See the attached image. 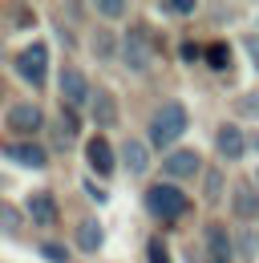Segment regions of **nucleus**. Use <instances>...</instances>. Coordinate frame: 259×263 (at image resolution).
Segmentation results:
<instances>
[{
    "label": "nucleus",
    "mask_w": 259,
    "mask_h": 263,
    "mask_svg": "<svg viewBox=\"0 0 259 263\" xmlns=\"http://www.w3.org/2000/svg\"><path fill=\"white\" fill-rule=\"evenodd\" d=\"M45 65H49V45H29L25 53H16V73H21L29 85H41V81H45Z\"/></svg>",
    "instance_id": "7ed1b4c3"
},
{
    "label": "nucleus",
    "mask_w": 259,
    "mask_h": 263,
    "mask_svg": "<svg viewBox=\"0 0 259 263\" xmlns=\"http://www.w3.org/2000/svg\"><path fill=\"white\" fill-rule=\"evenodd\" d=\"M255 191H259V170H255Z\"/></svg>",
    "instance_id": "c85d7f7f"
},
{
    "label": "nucleus",
    "mask_w": 259,
    "mask_h": 263,
    "mask_svg": "<svg viewBox=\"0 0 259 263\" xmlns=\"http://www.w3.org/2000/svg\"><path fill=\"white\" fill-rule=\"evenodd\" d=\"M231 206H235V219H243V223H247V219H259V191L251 182H239Z\"/></svg>",
    "instance_id": "423d86ee"
},
{
    "label": "nucleus",
    "mask_w": 259,
    "mask_h": 263,
    "mask_svg": "<svg viewBox=\"0 0 259 263\" xmlns=\"http://www.w3.org/2000/svg\"><path fill=\"white\" fill-rule=\"evenodd\" d=\"M182 61H198V45H191V41L182 45Z\"/></svg>",
    "instance_id": "bb28decb"
},
{
    "label": "nucleus",
    "mask_w": 259,
    "mask_h": 263,
    "mask_svg": "<svg viewBox=\"0 0 259 263\" xmlns=\"http://www.w3.org/2000/svg\"><path fill=\"white\" fill-rule=\"evenodd\" d=\"M166 174H170V178H191V174H198V154H194V150L166 154Z\"/></svg>",
    "instance_id": "9b49d317"
},
{
    "label": "nucleus",
    "mask_w": 259,
    "mask_h": 263,
    "mask_svg": "<svg viewBox=\"0 0 259 263\" xmlns=\"http://www.w3.org/2000/svg\"><path fill=\"white\" fill-rule=\"evenodd\" d=\"M122 158H126V170H130V174H146V166H150L142 142H126V146H122Z\"/></svg>",
    "instance_id": "2eb2a0df"
},
{
    "label": "nucleus",
    "mask_w": 259,
    "mask_h": 263,
    "mask_svg": "<svg viewBox=\"0 0 259 263\" xmlns=\"http://www.w3.org/2000/svg\"><path fill=\"white\" fill-rule=\"evenodd\" d=\"M162 12H194V0H166Z\"/></svg>",
    "instance_id": "b1692460"
},
{
    "label": "nucleus",
    "mask_w": 259,
    "mask_h": 263,
    "mask_svg": "<svg viewBox=\"0 0 259 263\" xmlns=\"http://www.w3.org/2000/svg\"><path fill=\"white\" fill-rule=\"evenodd\" d=\"M0 219H4V227H16V223H21V219H16V211H12V206H0Z\"/></svg>",
    "instance_id": "a878e982"
},
{
    "label": "nucleus",
    "mask_w": 259,
    "mask_h": 263,
    "mask_svg": "<svg viewBox=\"0 0 259 263\" xmlns=\"http://www.w3.org/2000/svg\"><path fill=\"white\" fill-rule=\"evenodd\" d=\"M215 146H219V154L223 158H243V150H247V138H243V130L239 126H219V134H215Z\"/></svg>",
    "instance_id": "0eeeda50"
},
{
    "label": "nucleus",
    "mask_w": 259,
    "mask_h": 263,
    "mask_svg": "<svg viewBox=\"0 0 259 263\" xmlns=\"http://www.w3.org/2000/svg\"><path fill=\"white\" fill-rule=\"evenodd\" d=\"M239 255L243 259H255V235H239Z\"/></svg>",
    "instance_id": "4be33fe9"
},
{
    "label": "nucleus",
    "mask_w": 259,
    "mask_h": 263,
    "mask_svg": "<svg viewBox=\"0 0 259 263\" xmlns=\"http://www.w3.org/2000/svg\"><path fill=\"white\" fill-rule=\"evenodd\" d=\"M73 126H77V122H73V114H61V122H57V134H61V142H69V138H73Z\"/></svg>",
    "instance_id": "5701e85b"
},
{
    "label": "nucleus",
    "mask_w": 259,
    "mask_h": 263,
    "mask_svg": "<svg viewBox=\"0 0 259 263\" xmlns=\"http://www.w3.org/2000/svg\"><path fill=\"white\" fill-rule=\"evenodd\" d=\"M29 215L32 223H57V202L45 191H36V195H29Z\"/></svg>",
    "instance_id": "ddd939ff"
},
{
    "label": "nucleus",
    "mask_w": 259,
    "mask_h": 263,
    "mask_svg": "<svg viewBox=\"0 0 259 263\" xmlns=\"http://www.w3.org/2000/svg\"><path fill=\"white\" fill-rule=\"evenodd\" d=\"M8 158L16 166H29V170H45V162H49V154L41 146H8Z\"/></svg>",
    "instance_id": "f8f14e48"
},
{
    "label": "nucleus",
    "mask_w": 259,
    "mask_h": 263,
    "mask_svg": "<svg viewBox=\"0 0 259 263\" xmlns=\"http://www.w3.org/2000/svg\"><path fill=\"white\" fill-rule=\"evenodd\" d=\"M202 191H207V198H211V202H219V198H223V174H219V170H211Z\"/></svg>",
    "instance_id": "a211bd4d"
},
{
    "label": "nucleus",
    "mask_w": 259,
    "mask_h": 263,
    "mask_svg": "<svg viewBox=\"0 0 259 263\" xmlns=\"http://www.w3.org/2000/svg\"><path fill=\"white\" fill-rule=\"evenodd\" d=\"M8 126L16 134H36L45 126V114H41V105H32V101H16V105L8 109Z\"/></svg>",
    "instance_id": "20e7f679"
},
{
    "label": "nucleus",
    "mask_w": 259,
    "mask_h": 263,
    "mask_svg": "<svg viewBox=\"0 0 259 263\" xmlns=\"http://www.w3.org/2000/svg\"><path fill=\"white\" fill-rule=\"evenodd\" d=\"M146 259H150V263H170V255H166V247H162L158 239H150V247H146Z\"/></svg>",
    "instance_id": "aec40b11"
},
{
    "label": "nucleus",
    "mask_w": 259,
    "mask_h": 263,
    "mask_svg": "<svg viewBox=\"0 0 259 263\" xmlns=\"http://www.w3.org/2000/svg\"><path fill=\"white\" fill-rule=\"evenodd\" d=\"M101 239H105V235H101V223H97V219H81V227H77V247H81V251H97Z\"/></svg>",
    "instance_id": "4468645a"
},
{
    "label": "nucleus",
    "mask_w": 259,
    "mask_h": 263,
    "mask_svg": "<svg viewBox=\"0 0 259 263\" xmlns=\"http://www.w3.org/2000/svg\"><path fill=\"white\" fill-rule=\"evenodd\" d=\"M187 130V109L178 105V101H166L158 114L150 118V142L154 146H170V142H178V134Z\"/></svg>",
    "instance_id": "f257e3e1"
},
{
    "label": "nucleus",
    "mask_w": 259,
    "mask_h": 263,
    "mask_svg": "<svg viewBox=\"0 0 259 263\" xmlns=\"http://www.w3.org/2000/svg\"><path fill=\"white\" fill-rule=\"evenodd\" d=\"M85 191H89V198H97V202H105V191H101L97 182H85Z\"/></svg>",
    "instance_id": "cd10ccee"
},
{
    "label": "nucleus",
    "mask_w": 259,
    "mask_h": 263,
    "mask_svg": "<svg viewBox=\"0 0 259 263\" xmlns=\"http://www.w3.org/2000/svg\"><path fill=\"white\" fill-rule=\"evenodd\" d=\"M94 109H97V122H101V126L114 122V101L105 98V93H97V98H94Z\"/></svg>",
    "instance_id": "f3484780"
},
{
    "label": "nucleus",
    "mask_w": 259,
    "mask_h": 263,
    "mask_svg": "<svg viewBox=\"0 0 259 263\" xmlns=\"http://www.w3.org/2000/svg\"><path fill=\"white\" fill-rule=\"evenodd\" d=\"M97 12H101V16H122V12H126V4H122V0H101V4H97Z\"/></svg>",
    "instance_id": "412c9836"
},
{
    "label": "nucleus",
    "mask_w": 259,
    "mask_h": 263,
    "mask_svg": "<svg viewBox=\"0 0 259 263\" xmlns=\"http://www.w3.org/2000/svg\"><path fill=\"white\" fill-rule=\"evenodd\" d=\"M41 255H45L49 263H69V251H65L61 243H45V247H41Z\"/></svg>",
    "instance_id": "6ab92c4d"
},
{
    "label": "nucleus",
    "mask_w": 259,
    "mask_h": 263,
    "mask_svg": "<svg viewBox=\"0 0 259 263\" xmlns=\"http://www.w3.org/2000/svg\"><path fill=\"white\" fill-rule=\"evenodd\" d=\"M122 53H126V65L134 69V73H142V69L150 65V41H146V33H142V29H130Z\"/></svg>",
    "instance_id": "39448f33"
},
{
    "label": "nucleus",
    "mask_w": 259,
    "mask_h": 263,
    "mask_svg": "<svg viewBox=\"0 0 259 263\" xmlns=\"http://www.w3.org/2000/svg\"><path fill=\"white\" fill-rule=\"evenodd\" d=\"M146 206H150L158 219H178V215L191 211V202H187V195H182V186H170V182L150 186V191H146Z\"/></svg>",
    "instance_id": "f03ea898"
},
{
    "label": "nucleus",
    "mask_w": 259,
    "mask_h": 263,
    "mask_svg": "<svg viewBox=\"0 0 259 263\" xmlns=\"http://www.w3.org/2000/svg\"><path fill=\"white\" fill-rule=\"evenodd\" d=\"M61 93H65V101H73V105H81V101L89 98V85H85L81 69H73V65L61 69Z\"/></svg>",
    "instance_id": "1a4fd4ad"
},
{
    "label": "nucleus",
    "mask_w": 259,
    "mask_h": 263,
    "mask_svg": "<svg viewBox=\"0 0 259 263\" xmlns=\"http://www.w3.org/2000/svg\"><path fill=\"white\" fill-rule=\"evenodd\" d=\"M207 255H211V263H235V247L223 227H207Z\"/></svg>",
    "instance_id": "6e6552de"
},
{
    "label": "nucleus",
    "mask_w": 259,
    "mask_h": 263,
    "mask_svg": "<svg viewBox=\"0 0 259 263\" xmlns=\"http://www.w3.org/2000/svg\"><path fill=\"white\" fill-rule=\"evenodd\" d=\"M207 61H211V69H227V65H231V49H227L223 41L207 45Z\"/></svg>",
    "instance_id": "dca6fc26"
},
{
    "label": "nucleus",
    "mask_w": 259,
    "mask_h": 263,
    "mask_svg": "<svg viewBox=\"0 0 259 263\" xmlns=\"http://www.w3.org/2000/svg\"><path fill=\"white\" fill-rule=\"evenodd\" d=\"M243 49L251 53V65L259 69V33H251V36H243Z\"/></svg>",
    "instance_id": "393cba45"
},
{
    "label": "nucleus",
    "mask_w": 259,
    "mask_h": 263,
    "mask_svg": "<svg viewBox=\"0 0 259 263\" xmlns=\"http://www.w3.org/2000/svg\"><path fill=\"white\" fill-rule=\"evenodd\" d=\"M85 158H89V166L97 174H114V150H109L105 138H89L85 142Z\"/></svg>",
    "instance_id": "9d476101"
}]
</instances>
